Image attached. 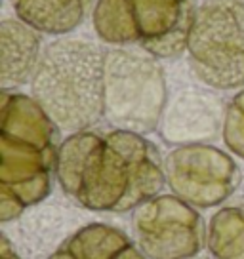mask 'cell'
<instances>
[{
  "label": "cell",
  "mask_w": 244,
  "mask_h": 259,
  "mask_svg": "<svg viewBox=\"0 0 244 259\" xmlns=\"http://www.w3.org/2000/svg\"><path fill=\"white\" fill-rule=\"evenodd\" d=\"M56 176L73 200L92 211L136 210L166 181L156 147L141 134L76 132L57 149Z\"/></svg>",
  "instance_id": "cell-1"
},
{
  "label": "cell",
  "mask_w": 244,
  "mask_h": 259,
  "mask_svg": "<svg viewBox=\"0 0 244 259\" xmlns=\"http://www.w3.org/2000/svg\"><path fill=\"white\" fill-rule=\"evenodd\" d=\"M56 124L34 97L2 92L0 221L42 202L52 189L57 151Z\"/></svg>",
  "instance_id": "cell-2"
},
{
  "label": "cell",
  "mask_w": 244,
  "mask_h": 259,
  "mask_svg": "<svg viewBox=\"0 0 244 259\" xmlns=\"http://www.w3.org/2000/svg\"><path fill=\"white\" fill-rule=\"evenodd\" d=\"M105 54L92 42H52L40 54L31 88L36 103L57 128L84 132L105 116Z\"/></svg>",
  "instance_id": "cell-3"
},
{
  "label": "cell",
  "mask_w": 244,
  "mask_h": 259,
  "mask_svg": "<svg viewBox=\"0 0 244 259\" xmlns=\"http://www.w3.org/2000/svg\"><path fill=\"white\" fill-rule=\"evenodd\" d=\"M168 88L162 67L151 54L130 50L105 52L103 105L116 130L149 134L158 126L166 109Z\"/></svg>",
  "instance_id": "cell-4"
},
{
  "label": "cell",
  "mask_w": 244,
  "mask_h": 259,
  "mask_svg": "<svg viewBox=\"0 0 244 259\" xmlns=\"http://www.w3.org/2000/svg\"><path fill=\"white\" fill-rule=\"evenodd\" d=\"M195 74L212 88L244 86V0H204L187 38Z\"/></svg>",
  "instance_id": "cell-5"
},
{
  "label": "cell",
  "mask_w": 244,
  "mask_h": 259,
  "mask_svg": "<svg viewBox=\"0 0 244 259\" xmlns=\"http://www.w3.org/2000/svg\"><path fill=\"white\" fill-rule=\"evenodd\" d=\"M132 231L149 259H191L202 250L206 229L200 213L172 194L155 196L134 210Z\"/></svg>",
  "instance_id": "cell-6"
},
{
  "label": "cell",
  "mask_w": 244,
  "mask_h": 259,
  "mask_svg": "<svg viewBox=\"0 0 244 259\" xmlns=\"http://www.w3.org/2000/svg\"><path fill=\"white\" fill-rule=\"evenodd\" d=\"M164 174L172 193L196 208H212L227 200L240 181L235 160L202 143L174 149L164 162Z\"/></svg>",
  "instance_id": "cell-7"
},
{
  "label": "cell",
  "mask_w": 244,
  "mask_h": 259,
  "mask_svg": "<svg viewBox=\"0 0 244 259\" xmlns=\"http://www.w3.org/2000/svg\"><path fill=\"white\" fill-rule=\"evenodd\" d=\"M139 44L147 54L160 59L179 56L187 50L193 0H130Z\"/></svg>",
  "instance_id": "cell-8"
},
{
  "label": "cell",
  "mask_w": 244,
  "mask_h": 259,
  "mask_svg": "<svg viewBox=\"0 0 244 259\" xmlns=\"http://www.w3.org/2000/svg\"><path fill=\"white\" fill-rule=\"evenodd\" d=\"M40 59V42L34 29L23 21L4 19L0 25V84L2 92L33 78Z\"/></svg>",
  "instance_id": "cell-9"
},
{
  "label": "cell",
  "mask_w": 244,
  "mask_h": 259,
  "mask_svg": "<svg viewBox=\"0 0 244 259\" xmlns=\"http://www.w3.org/2000/svg\"><path fill=\"white\" fill-rule=\"evenodd\" d=\"M48 259H145L120 229L92 223L69 236Z\"/></svg>",
  "instance_id": "cell-10"
},
{
  "label": "cell",
  "mask_w": 244,
  "mask_h": 259,
  "mask_svg": "<svg viewBox=\"0 0 244 259\" xmlns=\"http://www.w3.org/2000/svg\"><path fill=\"white\" fill-rule=\"evenodd\" d=\"M218 128V101L204 94H185L172 105L164 118L166 141H193L210 138Z\"/></svg>",
  "instance_id": "cell-11"
},
{
  "label": "cell",
  "mask_w": 244,
  "mask_h": 259,
  "mask_svg": "<svg viewBox=\"0 0 244 259\" xmlns=\"http://www.w3.org/2000/svg\"><path fill=\"white\" fill-rule=\"evenodd\" d=\"M92 0H12L19 21L46 34H65L80 25Z\"/></svg>",
  "instance_id": "cell-12"
},
{
  "label": "cell",
  "mask_w": 244,
  "mask_h": 259,
  "mask_svg": "<svg viewBox=\"0 0 244 259\" xmlns=\"http://www.w3.org/2000/svg\"><path fill=\"white\" fill-rule=\"evenodd\" d=\"M206 244L214 259H244V206L216 211L210 219Z\"/></svg>",
  "instance_id": "cell-13"
},
{
  "label": "cell",
  "mask_w": 244,
  "mask_h": 259,
  "mask_svg": "<svg viewBox=\"0 0 244 259\" xmlns=\"http://www.w3.org/2000/svg\"><path fill=\"white\" fill-rule=\"evenodd\" d=\"M92 19L98 36L107 44L122 46L139 42L130 0H98Z\"/></svg>",
  "instance_id": "cell-14"
},
{
  "label": "cell",
  "mask_w": 244,
  "mask_h": 259,
  "mask_svg": "<svg viewBox=\"0 0 244 259\" xmlns=\"http://www.w3.org/2000/svg\"><path fill=\"white\" fill-rule=\"evenodd\" d=\"M223 141L233 154L244 160V90L238 92L223 114Z\"/></svg>",
  "instance_id": "cell-15"
},
{
  "label": "cell",
  "mask_w": 244,
  "mask_h": 259,
  "mask_svg": "<svg viewBox=\"0 0 244 259\" xmlns=\"http://www.w3.org/2000/svg\"><path fill=\"white\" fill-rule=\"evenodd\" d=\"M0 259H19L17 251L14 250V246L10 244L6 236H2V246H0Z\"/></svg>",
  "instance_id": "cell-16"
},
{
  "label": "cell",
  "mask_w": 244,
  "mask_h": 259,
  "mask_svg": "<svg viewBox=\"0 0 244 259\" xmlns=\"http://www.w3.org/2000/svg\"><path fill=\"white\" fill-rule=\"evenodd\" d=\"M191 259H202V257H191Z\"/></svg>",
  "instance_id": "cell-17"
}]
</instances>
